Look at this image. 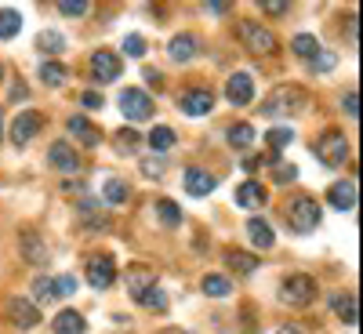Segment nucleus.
Here are the masks:
<instances>
[{
	"label": "nucleus",
	"mask_w": 363,
	"mask_h": 334,
	"mask_svg": "<svg viewBox=\"0 0 363 334\" xmlns=\"http://www.w3.org/2000/svg\"><path fill=\"white\" fill-rule=\"evenodd\" d=\"M225 138H229L233 149H251V142H255V128H251V124H233Z\"/></svg>",
	"instance_id": "2f4dec72"
},
{
	"label": "nucleus",
	"mask_w": 363,
	"mask_h": 334,
	"mask_svg": "<svg viewBox=\"0 0 363 334\" xmlns=\"http://www.w3.org/2000/svg\"><path fill=\"white\" fill-rule=\"evenodd\" d=\"M200 287H203V294H207V298H225V294L233 291V280L218 277V272H207V277L200 280Z\"/></svg>",
	"instance_id": "cd10ccee"
},
{
	"label": "nucleus",
	"mask_w": 363,
	"mask_h": 334,
	"mask_svg": "<svg viewBox=\"0 0 363 334\" xmlns=\"http://www.w3.org/2000/svg\"><path fill=\"white\" fill-rule=\"evenodd\" d=\"M8 320H11V327H18V330L40 327V309H37V301H29V298H11V301H8Z\"/></svg>",
	"instance_id": "9d476101"
},
{
	"label": "nucleus",
	"mask_w": 363,
	"mask_h": 334,
	"mask_svg": "<svg viewBox=\"0 0 363 334\" xmlns=\"http://www.w3.org/2000/svg\"><path fill=\"white\" fill-rule=\"evenodd\" d=\"M356 178H342V182H335V186L327 189V200H330V207H338V211H352L356 207Z\"/></svg>",
	"instance_id": "2eb2a0df"
},
{
	"label": "nucleus",
	"mask_w": 363,
	"mask_h": 334,
	"mask_svg": "<svg viewBox=\"0 0 363 334\" xmlns=\"http://www.w3.org/2000/svg\"><path fill=\"white\" fill-rule=\"evenodd\" d=\"M80 102H84V109H99L102 106V95H99V91H84Z\"/></svg>",
	"instance_id": "a18cd8bd"
},
{
	"label": "nucleus",
	"mask_w": 363,
	"mask_h": 334,
	"mask_svg": "<svg viewBox=\"0 0 363 334\" xmlns=\"http://www.w3.org/2000/svg\"><path fill=\"white\" fill-rule=\"evenodd\" d=\"M51 294L55 298H73L77 294V280L73 277H55L51 280Z\"/></svg>",
	"instance_id": "c9c22d12"
},
{
	"label": "nucleus",
	"mask_w": 363,
	"mask_h": 334,
	"mask_svg": "<svg viewBox=\"0 0 363 334\" xmlns=\"http://www.w3.org/2000/svg\"><path fill=\"white\" fill-rule=\"evenodd\" d=\"M120 113H124L131 124H142V120H149L157 113V106H153V99H149L145 91L128 87V91H120Z\"/></svg>",
	"instance_id": "39448f33"
},
{
	"label": "nucleus",
	"mask_w": 363,
	"mask_h": 334,
	"mask_svg": "<svg viewBox=\"0 0 363 334\" xmlns=\"http://www.w3.org/2000/svg\"><path fill=\"white\" fill-rule=\"evenodd\" d=\"M167 55H171V62H193V58L200 55V40L193 37V33H178V37H171V44H167Z\"/></svg>",
	"instance_id": "4468645a"
},
{
	"label": "nucleus",
	"mask_w": 363,
	"mask_h": 334,
	"mask_svg": "<svg viewBox=\"0 0 363 334\" xmlns=\"http://www.w3.org/2000/svg\"><path fill=\"white\" fill-rule=\"evenodd\" d=\"M265 200H269V193H265L262 182H255V178H247V182H240V186H236V204H240V207L258 211Z\"/></svg>",
	"instance_id": "dca6fc26"
},
{
	"label": "nucleus",
	"mask_w": 363,
	"mask_h": 334,
	"mask_svg": "<svg viewBox=\"0 0 363 334\" xmlns=\"http://www.w3.org/2000/svg\"><path fill=\"white\" fill-rule=\"evenodd\" d=\"M33 298H37V301H51V298H55V294H51V280H48V277L33 280Z\"/></svg>",
	"instance_id": "ea45409f"
},
{
	"label": "nucleus",
	"mask_w": 363,
	"mask_h": 334,
	"mask_svg": "<svg viewBox=\"0 0 363 334\" xmlns=\"http://www.w3.org/2000/svg\"><path fill=\"white\" fill-rule=\"evenodd\" d=\"M178 106H182V113H189V116H203V113L215 109V91L211 87H193V91H186V95L178 99Z\"/></svg>",
	"instance_id": "9b49d317"
},
{
	"label": "nucleus",
	"mask_w": 363,
	"mask_h": 334,
	"mask_svg": "<svg viewBox=\"0 0 363 334\" xmlns=\"http://www.w3.org/2000/svg\"><path fill=\"white\" fill-rule=\"evenodd\" d=\"M0 80H4V66H0Z\"/></svg>",
	"instance_id": "603ef678"
},
{
	"label": "nucleus",
	"mask_w": 363,
	"mask_h": 334,
	"mask_svg": "<svg viewBox=\"0 0 363 334\" xmlns=\"http://www.w3.org/2000/svg\"><path fill=\"white\" fill-rule=\"evenodd\" d=\"M18 244H22L26 262H33V265H44V262H48V247H44V240H40V233H37V229H22Z\"/></svg>",
	"instance_id": "a211bd4d"
},
{
	"label": "nucleus",
	"mask_w": 363,
	"mask_h": 334,
	"mask_svg": "<svg viewBox=\"0 0 363 334\" xmlns=\"http://www.w3.org/2000/svg\"><path fill=\"white\" fill-rule=\"evenodd\" d=\"M120 73H124V62H120L116 51L102 48V51L91 55V77H95L99 84H113V80H120Z\"/></svg>",
	"instance_id": "0eeeda50"
},
{
	"label": "nucleus",
	"mask_w": 363,
	"mask_h": 334,
	"mask_svg": "<svg viewBox=\"0 0 363 334\" xmlns=\"http://www.w3.org/2000/svg\"><path fill=\"white\" fill-rule=\"evenodd\" d=\"M306 109V91L294 87V84H280L272 95L262 102V113L265 116H294Z\"/></svg>",
	"instance_id": "f257e3e1"
},
{
	"label": "nucleus",
	"mask_w": 363,
	"mask_h": 334,
	"mask_svg": "<svg viewBox=\"0 0 363 334\" xmlns=\"http://www.w3.org/2000/svg\"><path fill=\"white\" fill-rule=\"evenodd\" d=\"M313 157L323 164V167H342L349 160V138L342 131H327L313 142Z\"/></svg>",
	"instance_id": "7ed1b4c3"
},
{
	"label": "nucleus",
	"mask_w": 363,
	"mask_h": 334,
	"mask_svg": "<svg viewBox=\"0 0 363 334\" xmlns=\"http://www.w3.org/2000/svg\"><path fill=\"white\" fill-rule=\"evenodd\" d=\"M120 55L142 58V55H145V37H138V33H128V37H124V48H120Z\"/></svg>",
	"instance_id": "e433bc0d"
},
{
	"label": "nucleus",
	"mask_w": 363,
	"mask_h": 334,
	"mask_svg": "<svg viewBox=\"0 0 363 334\" xmlns=\"http://www.w3.org/2000/svg\"><path fill=\"white\" fill-rule=\"evenodd\" d=\"M287 222H291V229H294V233L309 236V233H316V229H320L323 211H320V204H316L313 196H298V200L287 207Z\"/></svg>",
	"instance_id": "f03ea898"
},
{
	"label": "nucleus",
	"mask_w": 363,
	"mask_h": 334,
	"mask_svg": "<svg viewBox=\"0 0 363 334\" xmlns=\"http://www.w3.org/2000/svg\"><path fill=\"white\" fill-rule=\"evenodd\" d=\"M37 51L40 55H62L66 51V37L58 33V29H44V33H37Z\"/></svg>",
	"instance_id": "a878e982"
},
{
	"label": "nucleus",
	"mask_w": 363,
	"mask_h": 334,
	"mask_svg": "<svg viewBox=\"0 0 363 334\" xmlns=\"http://www.w3.org/2000/svg\"><path fill=\"white\" fill-rule=\"evenodd\" d=\"M40 128H44V113L26 109V113L15 116V124H11V142L15 145H29V142L40 135Z\"/></svg>",
	"instance_id": "6e6552de"
},
{
	"label": "nucleus",
	"mask_w": 363,
	"mask_h": 334,
	"mask_svg": "<svg viewBox=\"0 0 363 334\" xmlns=\"http://www.w3.org/2000/svg\"><path fill=\"white\" fill-rule=\"evenodd\" d=\"M298 178V167L294 164H277V171H272V182H280V186H287V182Z\"/></svg>",
	"instance_id": "58836bf2"
},
{
	"label": "nucleus",
	"mask_w": 363,
	"mask_h": 334,
	"mask_svg": "<svg viewBox=\"0 0 363 334\" xmlns=\"http://www.w3.org/2000/svg\"><path fill=\"white\" fill-rule=\"evenodd\" d=\"M22 29V15L15 8H0V40H15Z\"/></svg>",
	"instance_id": "bb28decb"
},
{
	"label": "nucleus",
	"mask_w": 363,
	"mask_h": 334,
	"mask_svg": "<svg viewBox=\"0 0 363 334\" xmlns=\"http://www.w3.org/2000/svg\"><path fill=\"white\" fill-rule=\"evenodd\" d=\"M330 306H335V313H338V320L345 327H356L359 323V301H356V294H338Z\"/></svg>",
	"instance_id": "4be33fe9"
},
{
	"label": "nucleus",
	"mask_w": 363,
	"mask_h": 334,
	"mask_svg": "<svg viewBox=\"0 0 363 334\" xmlns=\"http://www.w3.org/2000/svg\"><path fill=\"white\" fill-rule=\"evenodd\" d=\"M102 196H106V204H109V207H124V204H128V196H131V189H128L120 178H109V182H106V189H102Z\"/></svg>",
	"instance_id": "c756f323"
},
{
	"label": "nucleus",
	"mask_w": 363,
	"mask_h": 334,
	"mask_svg": "<svg viewBox=\"0 0 363 334\" xmlns=\"http://www.w3.org/2000/svg\"><path fill=\"white\" fill-rule=\"evenodd\" d=\"M262 11H265V15H287V11H291V4H287V0H265Z\"/></svg>",
	"instance_id": "37998d69"
},
{
	"label": "nucleus",
	"mask_w": 363,
	"mask_h": 334,
	"mask_svg": "<svg viewBox=\"0 0 363 334\" xmlns=\"http://www.w3.org/2000/svg\"><path fill=\"white\" fill-rule=\"evenodd\" d=\"M66 77H69V69H66L62 62H55V58H51V62H44V66H40V80H44V84H51V87L66 84Z\"/></svg>",
	"instance_id": "473e14b6"
},
{
	"label": "nucleus",
	"mask_w": 363,
	"mask_h": 334,
	"mask_svg": "<svg viewBox=\"0 0 363 334\" xmlns=\"http://www.w3.org/2000/svg\"><path fill=\"white\" fill-rule=\"evenodd\" d=\"M345 40L356 48V18H349V22H345Z\"/></svg>",
	"instance_id": "de8ad7c7"
},
{
	"label": "nucleus",
	"mask_w": 363,
	"mask_h": 334,
	"mask_svg": "<svg viewBox=\"0 0 363 334\" xmlns=\"http://www.w3.org/2000/svg\"><path fill=\"white\" fill-rule=\"evenodd\" d=\"M313 298H316V280L309 277V272H294V277H287L280 284V301H287V306H294V309L309 306Z\"/></svg>",
	"instance_id": "20e7f679"
},
{
	"label": "nucleus",
	"mask_w": 363,
	"mask_h": 334,
	"mask_svg": "<svg viewBox=\"0 0 363 334\" xmlns=\"http://www.w3.org/2000/svg\"><path fill=\"white\" fill-rule=\"evenodd\" d=\"M48 164H51L55 171H62V174H77V171H80V157L73 153L69 142H55V145L48 149Z\"/></svg>",
	"instance_id": "f8f14e48"
},
{
	"label": "nucleus",
	"mask_w": 363,
	"mask_h": 334,
	"mask_svg": "<svg viewBox=\"0 0 363 334\" xmlns=\"http://www.w3.org/2000/svg\"><path fill=\"white\" fill-rule=\"evenodd\" d=\"M142 171H145L149 178H164L167 167H164V160H142Z\"/></svg>",
	"instance_id": "c03bdc74"
},
{
	"label": "nucleus",
	"mask_w": 363,
	"mask_h": 334,
	"mask_svg": "<svg viewBox=\"0 0 363 334\" xmlns=\"http://www.w3.org/2000/svg\"><path fill=\"white\" fill-rule=\"evenodd\" d=\"M247 236H251V244L262 247V251H269L272 244H277V233H272V226L265 218H251L247 222Z\"/></svg>",
	"instance_id": "412c9836"
},
{
	"label": "nucleus",
	"mask_w": 363,
	"mask_h": 334,
	"mask_svg": "<svg viewBox=\"0 0 363 334\" xmlns=\"http://www.w3.org/2000/svg\"><path fill=\"white\" fill-rule=\"evenodd\" d=\"M215 186H218V178L211 171H203V167H189L186 171V193L189 196H207V193H215Z\"/></svg>",
	"instance_id": "f3484780"
},
{
	"label": "nucleus",
	"mask_w": 363,
	"mask_h": 334,
	"mask_svg": "<svg viewBox=\"0 0 363 334\" xmlns=\"http://www.w3.org/2000/svg\"><path fill=\"white\" fill-rule=\"evenodd\" d=\"M142 77H145L149 84H153V87H164V84H160V73H157L153 66H145V73H142Z\"/></svg>",
	"instance_id": "49530a36"
},
{
	"label": "nucleus",
	"mask_w": 363,
	"mask_h": 334,
	"mask_svg": "<svg viewBox=\"0 0 363 334\" xmlns=\"http://www.w3.org/2000/svg\"><path fill=\"white\" fill-rule=\"evenodd\" d=\"M69 135L73 138H80L87 149H95V145H102V131L91 124V120H84V116H73L69 120Z\"/></svg>",
	"instance_id": "6ab92c4d"
},
{
	"label": "nucleus",
	"mask_w": 363,
	"mask_h": 334,
	"mask_svg": "<svg viewBox=\"0 0 363 334\" xmlns=\"http://www.w3.org/2000/svg\"><path fill=\"white\" fill-rule=\"evenodd\" d=\"M131 298L138 301V306H145V309H157V313H164L167 309V294L160 291V287H131Z\"/></svg>",
	"instance_id": "aec40b11"
},
{
	"label": "nucleus",
	"mask_w": 363,
	"mask_h": 334,
	"mask_svg": "<svg viewBox=\"0 0 363 334\" xmlns=\"http://www.w3.org/2000/svg\"><path fill=\"white\" fill-rule=\"evenodd\" d=\"M309 66H313L316 73H320V69L327 73V69H335V55H330V51H320V55L313 58V62H309Z\"/></svg>",
	"instance_id": "79ce46f5"
},
{
	"label": "nucleus",
	"mask_w": 363,
	"mask_h": 334,
	"mask_svg": "<svg viewBox=\"0 0 363 334\" xmlns=\"http://www.w3.org/2000/svg\"><path fill=\"white\" fill-rule=\"evenodd\" d=\"M207 11H211V15H225V11H229V4H207Z\"/></svg>",
	"instance_id": "8fccbe9b"
},
{
	"label": "nucleus",
	"mask_w": 363,
	"mask_h": 334,
	"mask_svg": "<svg viewBox=\"0 0 363 334\" xmlns=\"http://www.w3.org/2000/svg\"><path fill=\"white\" fill-rule=\"evenodd\" d=\"M91 8L84 4V0H62L58 4V15H69V18H80V15H87Z\"/></svg>",
	"instance_id": "4c0bfd02"
},
{
	"label": "nucleus",
	"mask_w": 363,
	"mask_h": 334,
	"mask_svg": "<svg viewBox=\"0 0 363 334\" xmlns=\"http://www.w3.org/2000/svg\"><path fill=\"white\" fill-rule=\"evenodd\" d=\"M342 106H345L349 120H359V91H349V95L342 99Z\"/></svg>",
	"instance_id": "a19ab883"
},
{
	"label": "nucleus",
	"mask_w": 363,
	"mask_h": 334,
	"mask_svg": "<svg viewBox=\"0 0 363 334\" xmlns=\"http://www.w3.org/2000/svg\"><path fill=\"white\" fill-rule=\"evenodd\" d=\"M291 142H294V131H291V128H272V131L265 135V145L272 149V153H284Z\"/></svg>",
	"instance_id": "f704fd0d"
},
{
	"label": "nucleus",
	"mask_w": 363,
	"mask_h": 334,
	"mask_svg": "<svg viewBox=\"0 0 363 334\" xmlns=\"http://www.w3.org/2000/svg\"><path fill=\"white\" fill-rule=\"evenodd\" d=\"M291 51H294V55H301L306 62H313V58L320 55V40H316V37H309V33H298V37L291 40Z\"/></svg>",
	"instance_id": "7c9ffc66"
},
{
	"label": "nucleus",
	"mask_w": 363,
	"mask_h": 334,
	"mask_svg": "<svg viewBox=\"0 0 363 334\" xmlns=\"http://www.w3.org/2000/svg\"><path fill=\"white\" fill-rule=\"evenodd\" d=\"M153 153H167V149H174V128H167V124H157L153 131H149V138H142Z\"/></svg>",
	"instance_id": "b1692460"
},
{
	"label": "nucleus",
	"mask_w": 363,
	"mask_h": 334,
	"mask_svg": "<svg viewBox=\"0 0 363 334\" xmlns=\"http://www.w3.org/2000/svg\"><path fill=\"white\" fill-rule=\"evenodd\" d=\"M240 40L247 44L251 55H272V51H277V37H272L262 22H251V18L240 22Z\"/></svg>",
	"instance_id": "423d86ee"
},
{
	"label": "nucleus",
	"mask_w": 363,
	"mask_h": 334,
	"mask_svg": "<svg viewBox=\"0 0 363 334\" xmlns=\"http://www.w3.org/2000/svg\"><path fill=\"white\" fill-rule=\"evenodd\" d=\"M225 99H229L233 106H247V102L255 99V80H251V73H233V77L225 80Z\"/></svg>",
	"instance_id": "ddd939ff"
},
{
	"label": "nucleus",
	"mask_w": 363,
	"mask_h": 334,
	"mask_svg": "<svg viewBox=\"0 0 363 334\" xmlns=\"http://www.w3.org/2000/svg\"><path fill=\"white\" fill-rule=\"evenodd\" d=\"M138 142H142V135H138V131H131V128H124V131H116L113 149H116L120 157H131V153H138Z\"/></svg>",
	"instance_id": "c85d7f7f"
},
{
	"label": "nucleus",
	"mask_w": 363,
	"mask_h": 334,
	"mask_svg": "<svg viewBox=\"0 0 363 334\" xmlns=\"http://www.w3.org/2000/svg\"><path fill=\"white\" fill-rule=\"evenodd\" d=\"M51 327H55V334H84V316L77 313V309H62L55 320H51Z\"/></svg>",
	"instance_id": "5701e85b"
},
{
	"label": "nucleus",
	"mask_w": 363,
	"mask_h": 334,
	"mask_svg": "<svg viewBox=\"0 0 363 334\" xmlns=\"http://www.w3.org/2000/svg\"><path fill=\"white\" fill-rule=\"evenodd\" d=\"M277 334H306V330H301V327H294V323H284Z\"/></svg>",
	"instance_id": "09e8293b"
},
{
	"label": "nucleus",
	"mask_w": 363,
	"mask_h": 334,
	"mask_svg": "<svg viewBox=\"0 0 363 334\" xmlns=\"http://www.w3.org/2000/svg\"><path fill=\"white\" fill-rule=\"evenodd\" d=\"M0 138H4V116H0Z\"/></svg>",
	"instance_id": "3c124183"
},
{
	"label": "nucleus",
	"mask_w": 363,
	"mask_h": 334,
	"mask_svg": "<svg viewBox=\"0 0 363 334\" xmlns=\"http://www.w3.org/2000/svg\"><path fill=\"white\" fill-rule=\"evenodd\" d=\"M157 215H160V222H164L167 229L182 226V207H178L174 200H157Z\"/></svg>",
	"instance_id": "72a5a7b5"
},
{
	"label": "nucleus",
	"mask_w": 363,
	"mask_h": 334,
	"mask_svg": "<svg viewBox=\"0 0 363 334\" xmlns=\"http://www.w3.org/2000/svg\"><path fill=\"white\" fill-rule=\"evenodd\" d=\"M113 280H116V262L109 255H91L87 258V284L95 291H106V287H113Z\"/></svg>",
	"instance_id": "1a4fd4ad"
},
{
	"label": "nucleus",
	"mask_w": 363,
	"mask_h": 334,
	"mask_svg": "<svg viewBox=\"0 0 363 334\" xmlns=\"http://www.w3.org/2000/svg\"><path fill=\"white\" fill-rule=\"evenodd\" d=\"M225 265H229L233 272H240V277H251V272L262 265V258H255V255H247V251H225Z\"/></svg>",
	"instance_id": "393cba45"
}]
</instances>
